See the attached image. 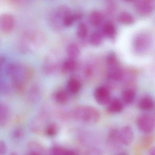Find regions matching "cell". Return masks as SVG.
I'll use <instances>...</instances> for the list:
<instances>
[{
	"instance_id": "44dd1931",
	"label": "cell",
	"mask_w": 155,
	"mask_h": 155,
	"mask_svg": "<svg viewBox=\"0 0 155 155\" xmlns=\"http://www.w3.org/2000/svg\"><path fill=\"white\" fill-rule=\"evenodd\" d=\"M41 91L39 87L37 85H33L29 90L28 93V100L31 102H35L39 98Z\"/></svg>"
},
{
	"instance_id": "7a4b0ae2",
	"label": "cell",
	"mask_w": 155,
	"mask_h": 155,
	"mask_svg": "<svg viewBox=\"0 0 155 155\" xmlns=\"http://www.w3.org/2000/svg\"><path fill=\"white\" fill-rule=\"evenodd\" d=\"M73 116L76 120L87 124H94L100 118L99 111L93 107L80 106L73 110Z\"/></svg>"
},
{
	"instance_id": "ac0fdd59",
	"label": "cell",
	"mask_w": 155,
	"mask_h": 155,
	"mask_svg": "<svg viewBox=\"0 0 155 155\" xmlns=\"http://www.w3.org/2000/svg\"><path fill=\"white\" fill-rule=\"evenodd\" d=\"M104 18L101 12L97 11L92 12L89 16V22L94 27L100 26L104 21Z\"/></svg>"
},
{
	"instance_id": "74e56055",
	"label": "cell",
	"mask_w": 155,
	"mask_h": 155,
	"mask_svg": "<svg viewBox=\"0 0 155 155\" xmlns=\"http://www.w3.org/2000/svg\"><path fill=\"white\" fill-rule=\"evenodd\" d=\"M142 1L148 2V3H151V4H153L155 1V0H142Z\"/></svg>"
},
{
	"instance_id": "f35d334b",
	"label": "cell",
	"mask_w": 155,
	"mask_h": 155,
	"mask_svg": "<svg viewBox=\"0 0 155 155\" xmlns=\"http://www.w3.org/2000/svg\"><path fill=\"white\" fill-rule=\"evenodd\" d=\"M125 1L128 2H132L133 0H125Z\"/></svg>"
},
{
	"instance_id": "5b68a950",
	"label": "cell",
	"mask_w": 155,
	"mask_h": 155,
	"mask_svg": "<svg viewBox=\"0 0 155 155\" xmlns=\"http://www.w3.org/2000/svg\"><path fill=\"white\" fill-rule=\"evenodd\" d=\"M70 12L69 9L66 6H61L57 9L51 18L52 26L56 29L61 28L63 27L62 22L64 18Z\"/></svg>"
},
{
	"instance_id": "277c9868",
	"label": "cell",
	"mask_w": 155,
	"mask_h": 155,
	"mask_svg": "<svg viewBox=\"0 0 155 155\" xmlns=\"http://www.w3.org/2000/svg\"><path fill=\"white\" fill-rule=\"evenodd\" d=\"M137 125L139 129L144 133H152L155 128V119L153 116L148 114L141 115L138 118Z\"/></svg>"
},
{
	"instance_id": "836d02e7",
	"label": "cell",
	"mask_w": 155,
	"mask_h": 155,
	"mask_svg": "<svg viewBox=\"0 0 155 155\" xmlns=\"http://www.w3.org/2000/svg\"><path fill=\"white\" fill-rule=\"evenodd\" d=\"M7 151V146L6 142L3 140H0V155L5 154Z\"/></svg>"
},
{
	"instance_id": "484cf974",
	"label": "cell",
	"mask_w": 155,
	"mask_h": 155,
	"mask_svg": "<svg viewBox=\"0 0 155 155\" xmlns=\"http://www.w3.org/2000/svg\"><path fill=\"white\" fill-rule=\"evenodd\" d=\"M135 97L136 92L133 89H127L122 92V100L126 104H130L132 103L135 100Z\"/></svg>"
},
{
	"instance_id": "7402d4cb",
	"label": "cell",
	"mask_w": 155,
	"mask_h": 155,
	"mask_svg": "<svg viewBox=\"0 0 155 155\" xmlns=\"http://www.w3.org/2000/svg\"><path fill=\"white\" fill-rule=\"evenodd\" d=\"M54 98L55 101L58 104H65L68 101L69 97L66 91L59 90L54 94Z\"/></svg>"
},
{
	"instance_id": "9a60e30c",
	"label": "cell",
	"mask_w": 155,
	"mask_h": 155,
	"mask_svg": "<svg viewBox=\"0 0 155 155\" xmlns=\"http://www.w3.org/2000/svg\"><path fill=\"white\" fill-rule=\"evenodd\" d=\"M107 110L109 112L113 114H117L121 112L123 110V104L122 101L118 98H114L109 102Z\"/></svg>"
},
{
	"instance_id": "ba28073f",
	"label": "cell",
	"mask_w": 155,
	"mask_h": 155,
	"mask_svg": "<svg viewBox=\"0 0 155 155\" xmlns=\"http://www.w3.org/2000/svg\"><path fill=\"white\" fill-rule=\"evenodd\" d=\"M134 132L130 126L123 127L119 130V137L120 144L125 146H129L132 143L134 140Z\"/></svg>"
},
{
	"instance_id": "d590c367",
	"label": "cell",
	"mask_w": 155,
	"mask_h": 155,
	"mask_svg": "<svg viewBox=\"0 0 155 155\" xmlns=\"http://www.w3.org/2000/svg\"><path fill=\"white\" fill-rule=\"evenodd\" d=\"M25 0H10V1L13 4H19L24 1Z\"/></svg>"
},
{
	"instance_id": "8d00e7d4",
	"label": "cell",
	"mask_w": 155,
	"mask_h": 155,
	"mask_svg": "<svg viewBox=\"0 0 155 155\" xmlns=\"http://www.w3.org/2000/svg\"><path fill=\"white\" fill-rule=\"evenodd\" d=\"M149 154L150 155H155V148L152 147L150 150L149 151Z\"/></svg>"
},
{
	"instance_id": "d4e9b609",
	"label": "cell",
	"mask_w": 155,
	"mask_h": 155,
	"mask_svg": "<svg viewBox=\"0 0 155 155\" xmlns=\"http://www.w3.org/2000/svg\"><path fill=\"white\" fill-rule=\"evenodd\" d=\"M103 35L99 31L93 32L89 38V43L94 47H98L101 45L103 42Z\"/></svg>"
},
{
	"instance_id": "f1b7e54d",
	"label": "cell",
	"mask_w": 155,
	"mask_h": 155,
	"mask_svg": "<svg viewBox=\"0 0 155 155\" xmlns=\"http://www.w3.org/2000/svg\"><path fill=\"white\" fill-rule=\"evenodd\" d=\"M88 34L87 26L84 23H80L78 25L76 31V35L79 38L83 39L85 38Z\"/></svg>"
},
{
	"instance_id": "4dcf8cb0",
	"label": "cell",
	"mask_w": 155,
	"mask_h": 155,
	"mask_svg": "<svg viewBox=\"0 0 155 155\" xmlns=\"http://www.w3.org/2000/svg\"><path fill=\"white\" fill-rule=\"evenodd\" d=\"M106 64L107 68L119 64L117 56L114 52H110L107 55L106 58Z\"/></svg>"
},
{
	"instance_id": "8fae6325",
	"label": "cell",
	"mask_w": 155,
	"mask_h": 155,
	"mask_svg": "<svg viewBox=\"0 0 155 155\" xmlns=\"http://www.w3.org/2000/svg\"><path fill=\"white\" fill-rule=\"evenodd\" d=\"M27 150L29 155H44L46 152V150L44 146L40 142L36 140L29 142L27 146Z\"/></svg>"
},
{
	"instance_id": "d6986e66",
	"label": "cell",
	"mask_w": 155,
	"mask_h": 155,
	"mask_svg": "<svg viewBox=\"0 0 155 155\" xmlns=\"http://www.w3.org/2000/svg\"><path fill=\"white\" fill-rule=\"evenodd\" d=\"M138 107L141 110L145 111L151 110L154 107V101L149 96L143 97L140 101Z\"/></svg>"
},
{
	"instance_id": "3957f363",
	"label": "cell",
	"mask_w": 155,
	"mask_h": 155,
	"mask_svg": "<svg viewBox=\"0 0 155 155\" xmlns=\"http://www.w3.org/2000/svg\"><path fill=\"white\" fill-rule=\"evenodd\" d=\"M151 38L147 33H140L136 36L133 41V49L138 55L147 52L151 44Z\"/></svg>"
},
{
	"instance_id": "4316f807",
	"label": "cell",
	"mask_w": 155,
	"mask_h": 155,
	"mask_svg": "<svg viewBox=\"0 0 155 155\" xmlns=\"http://www.w3.org/2000/svg\"><path fill=\"white\" fill-rule=\"evenodd\" d=\"M59 128L58 125L55 123L48 124L44 128L43 132L45 136L48 137H53L58 134Z\"/></svg>"
},
{
	"instance_id": "d6a6232c",
	"label": "cell",
	"mask_w": 155,
	"mask_h": 155,
	"mask_svg": "<svg viewBox=\"0 0 155 155\" xmlns=\"http://www.w3.org/2000/svg\"><path fill=\"white\" fill-rule=\"evenodd\" d=\"M24 131L21 128H17L12 133V137L15 140H20L24 137Z\"/></svg>"
},
{
	"instance_id": "6da1fadb",
	"label": "cell",
	"mask_w": 155,
	"mask_h": 155,
	"mask_svg": "<svg viewBox=\"0 0 155 155\" xmlns=\"http://www.w3.org/2000/svg\"><path fill=\"white\" fill-rule=\"evenodd\" d=\"M5 71L10 80L12 90L18 93L24 91L26 84L31 81L33 75L30 67L16 62L8 63Z\"/></svg>"
},
{
	"instance_id": "83f0119b",
	"label": "cell",
	"mask_w": 155,
	"mask_h": 155,
	"mask_svg": "<svg viewBox=\"0 0 155 155\" xmlns=\"http://www.w3.org/2000/svg\"><path fill=\"white\" fill-rule=\"evenodd\" d=\"M108 141L112 146L117 147L120 144L119 137V130L116 129H112L108 135Z\"/></svg>"
},
{
	"instance_id": "9c48e42d",
	"label": "cell",
	"mask_w": 155,
	"mask_h": 155,
	"mask_svg": "<svg viewBox=\"0 0 155 155\" xmlns=\"http://www.w3.org/2000/svg\"><path fill=\"white\" fill-rule=\"evenodd\" d=\"M46 117L42 112L36 116L33 120L31 125V129L35 133H40L43 132L44 128L48 124H46Z\"/></svg>"
},
{
	"instance_id": "8992f818",
	"label": "cell",
	"mask_w": 155,
	"mask_h": 155,
	"mask_svg": "<svg viewBox=\"0 0 155 155\" xmlns=\"http://www.w3.org/2000/svg\"><path fill=\"white\" fill-rule=\"evenodd\" d=\"M15 24V18L11 14L5 13L0 15V30L3 33L8 34L11 32Z\"/></svg>"
},
{
	"instance_id": "e0dca14e",
	"label": "cell",
	"mask_w": 155,
	"mask_h": 155,
	"mask_svg": "<svg viewBox=\"0 0 155 155\" xmlns=\"http://www.w3.org/2000/svg\"><path fill=\"white\" fill-rule=\"evenodd\" d=\"M102 33L103 36L110 39H113L117 34L116 27L111 22H107L103 26Z\"/></svg>"
},
{
	"instance_id": "2e32d148",
	"label": "cell",
	"mask_w": 155,
	"mask_h": 155,
	"mask_svg": "<svg viewBox=\"0 0 155 155\" xmlns=\"http://www.w3.org/2000/svg\"><path fill=\"white\" fill-rule=\"evenodd\" d=\"M67 87L69 92L71 94H77L81 89V84L78 79L71 77L68 81Z\"/></svg>"
},
{
	"instance_id": "603a6c76",
	"label": "cell",
	"mask_w": 155,
	"mask_h": 155,
	"mask_svg": "<svg viewBox=\"0 0 155 155\" xmlns=\"http://www.w3.org/2000/svg\"><path fill=\"white\" fill-rule=\"evenodd\" d=\"M66 52L68 58L76 60L80 55L81 51L77 44L71 43L67 47Z\"/></svg>"
},
{
	"instance_id": "f546056e",
	"label": "cell",
	"mask_w": 155,
	"mask_h": 155,
	"mask_svg": "<svg viewBox=\"0 0 155 155\" xmlns=\"http://www.w3.org/2000/svg\"><path fill=\"white\" fill-rule=\"evenodd\" d=\"M119 22L124 25H130L134 22V18L130 13L123 12L120 13L118 17Z\"/></svg>"
},
{
	"instance_id": "ffe728a7",
	"label": "cell",
	"mask_w": 155,
	"mask_h": 155,
	"mask_svg": "<svg viewBox=\"0 0 155 155\" xmlns=\"http://www.w3.org/2000/svg\"><path fill=\"white\" fill-rule=\"evenodd\" d=\"M77 67V62L76 59L68 58L63 62L62 65V71L65 73H69L73 72Z\"/></svg>"
},
{
	"instance_id": "e575fe53",
	"label": "cell",
	"mask_w": 155,
	"mask_h": 155,
	"mask_svg": "<svg viewBox=\"0 0 155 155\" xmlns=\"http://www.w3.org/2000/svg\"><path fill=\"white\" fill-rule=\"evenodd\" d=\"M84 72L85 76L87 77H90L93 73V69H92V67L90 65L86 66L85 69H84Z\"/></svg>"
},
{
	"instance_id": "52a82bcc",
	"label": "cell",
	"mask_w": 155,
	"mask_h": 155,
	"mask_svg": "<svg viewBox=\"0 0 155 155\" xmlns=\"http://www.w3.org/2000/svg\"><path fill=\"white\" fill-rule=\"evenodd\" d=\"M94 97L98 104L102 106L107 105L110 100V91L107 87L100 86L94 91Z\"/></svg>"
},
{
	"instance_id": "cb8c5ba5",
	"label": "cell",
	"mask_w": 155,
	"mask_h": 155,
	"mask_svg": "<svg viewBox=\"0 0 155 155\" xmlns=\"http://www.w3.org/2000/svg\"><path fill=\"white\" fill-rule=\"evenodd\" d=\"M50 152L52 155H76L78 153L71 150L59 146H53L51 148Z\"/></svg>"
},
{
	"instance_id": "30bf717a",
	"label": "cell",
	"mask_w": 155,
	"mask_h": 155,
	"mask_svg": "<svg viewBox=\"0 0 155 155\" xmlns=\"http://www.w3.org/2000/svg\"><path fill=\"white\" fill-rule=\"evenodd\" d=\"M107 68V76L109 79L114 81H120L122 80L124 73L119 65Z\"/></svg>"
},
{
	"instance_id": "1f68e13d",
	"label": "cell",
	"mask_w": 155,
	"mask_h": 155,
	"mask_svg": "<svg viewBox=\"0 0 155 155\" xmlns=\"http://www.w3.org/2000/svg\"><path fill=\"white\" fill-rule=\"evenodd\" d=\"M11 84H9L5 81L0 82V92L3 95H8L12 91Z\"/></svg>"
},
{
	"instance_id": "5bb4252c",
	"label": "cell",
	"mask_w": 155,
	"mask_h": 155,
	"mask_svg": "<svg viewBox=\"0 0 155 155\" xmlns=\"http://www.w3.org/2000/svg\"><path fill=\"white\" fill-rule=\"evenodd\" d=\"M83 17V13L80 12H78L74 13H71L70 12L67 14L64 18L62 22L63 27L67 28L71 27L76 21L81 20Z\"/></svg>"
},
{
	"instance_id": "4fadbf2b",
	"label": "cell",
	"mask_w": 155,
	"mask_h": 155,
	"mask_svg": "<svg viewBox=\"0 0 155 155\" xmlns=\"http://www.w3.org/2000/svg\"><path fill=\"white\" fill-rule=\"evenodd\" d=\"M10 110L7 104H0V127L7 126L10 118Z\"/></svg>"
},
{
	"instance_id": "7c38bea8",
	"label": "cell",
	"mask_w": 155,
	"mask_h": 155,
	"mask_svg": "<svg viewBox=\"0 0 155 155\" xmlns=\"http://www.w3.org/2000/svg\"><path fill=\"white\" fill-rule=\"evenodd\" d=\"M136 9L140 15L147 16L152 12L154 6L151 3H148L142 0H138L136 3Z\"/></svg>"
}]
</instances>
